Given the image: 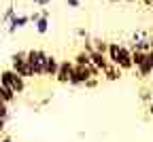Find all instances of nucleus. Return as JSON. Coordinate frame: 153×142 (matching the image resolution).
Wrapping results in <instances>:
<instances>
[{
  "label": "nucleus",
  "instance_id": "f257e3e1",
  "mask_svg": "<svg viewBox=\"0 0 153 142\" xmlns=\"http://www.w3.org/2000/svg\"><path fill=\"white\" fill-rule=\"evenodd\" d=\"M11 70L17 72L19 76H24V78H32L34 76L32 68L26 62V51H17V53L11 55Z\"/></svg>",
  "mask_w": 153,
  "mask_h": 142
},
{
  "label": "nucleus",
  "instance_id": "f03ea898",
  "mask_svg": "<svg viewBox=\"0 0 153 142\" xmlns=\"http://www.w3.org/2000/svg\"><path fill=\"white\" fill-rule=\"evenodd\" d=\"M45 57H47V53H45L43 49H30V51H26V62H28V66L32 68L34 76H43Z\"/></svg>",
  "mask_w": 153,
  "mask_h": 142
},
{
  "label": "nucleus",
  "instance_id": "7ed1b4c3",
  "mask_svg": "<svg viewBox=\"0 0 153 142\" xmlns=\"http://www.w3.org/2000/svg\"><path fill=\"white\" fill-rule=\"evenodd\" d=\"M72 70H74V64H72V59H64V62H60V66H57V72H55V81L57 83H62V85H68V81L72 76Z\"/></svg>",
  "mask_w": 153,
  "mask_h": 142
},
{
  "label": "nucleus",
  "instance_id": "20e7f679",
  "mask_svg": "<svg viewBox=\"0 0 153 142\" xmlns=\"http://www.w3.org/2000/svg\"><path fill=\"white\" fill-rule=\"evenodd\" d=\"M134 38V43H132V49H136V51H151L153 49V38L145 32V30H140V32H136L132 36Z\"/></svg>",
  "mask_w": 153,
  "mask_h": 142
},
{
  "label": "nucleus",
  "instance_id": "39448f33",
  "mask_svg": "<svg viewBox=\"0 0 153 142\" xmlns=\"http://www.w3.org/2000/svg\"><path fill=\"white\" fill-rule=\"evenodd\" d=\"M136 72H138L140 78H149L153 74V49L145 53V59L136 66Z\"/></svg>",
  "mask_w": 153,
  "mask_h": 142
},
{
  "label": "nucleus",
  "instance_id": "423d86ee",
  "mask_svg": "<svg viewBox=\"0 0 153 142\" xmlns=\"http://www.w3.org/2000/svg\"><path fill=\"white\" fill-rule=\"evenodd\" d=\"M117 66L121 72H128V70H132L134 66H132V53H130V49L128 47H123L121 45V49H119V55H117Z\"/></svg>",
  "mask_w": 153,
  "mask_h": 142
},
{
  "label": "nucleus",
  "instance_id": "0eeeda50",
  "mask_svg": "<svg viewBox=\"0 0 153 142\" xmlns=\"http://www.w3.org/2000/svg\"><path fill=\"white\" fill-rule=\"evenodd\" d=\"M89 78V72H87V66H74V70H72V76H70V81H68V85H72V87H81L85 81Z\"/></svg>",
  "mask_w": 153,
  "mask_h": 142
},
{
  "label": "nucleus",
  "instance_id": "6e6552de",
  "mask_svg": "<svg viewBox=\"0 0 153 142\" xmlns=\"http://www.w3.org/2000/svg\"><path fill=\"white\" fill-rule=\"evenodd\" d=\"M28 21H30L28 15H13V17L9 19V34H15L17 30H22Z\"/></svg>",
  "mask_w": 153,
  "mask_h": 142
},
{
  "label": "nucleus",
  "instance_id": "1a4fd4ad",
  "mask_svg": "<svg viewBox=\"0 0 153 142\" xmlns=\"http://www.w3.org/2000/svg\"><path fill=\"white\" fill-rule=\"evenodd\" d=\"M57 66H60V59L55 55H47L45 57V66H43V76H55Z\"/></svg>",
  "mask_w": 153,
  "mask_h": 142
},
{
  "label": "nucleus",
  "instance_id": "9d476101",
  "mask_svg": "<svg viewBox=\"0 0 153 142\" xmlns=\"http://www.w3.org/2000/svg\"><path fill=\"white\" fill-rule=\"evenodd\" d=\"M89 64H94L96 68L100 70V74H102V70L108 66V59H106V55L100 53V51H91V53H89Z\"/></svg>",
  "mask_w": 153,
  "mask_h": 142
},
{
  "label": "nucleus",
  "instance_id": "9b49d317",
  "mask_svg": "<svg viewBox=\"0 0 153 142\" xmlns=\"http://www.w3.org/2000/svg\"><path fill=\"white\" fill-rule=\"evenodd\" d=\"M11 89L15 93H24L26 91V78L19 76L17 72H13V78H11Z\"/></svg>",
  "mask_w": 153,
  "mask_h": 142
},
{
  "label": "nucleus",
  "instance_id": "f8f14e48",
  "mask_svg": "<svg viewBox=\"0 0 153 142\" xmlns=\"http://www.w3.org/2000/svg\"><path fill=\"white\" fill-rule=\"evenodd\" d=\"M119 49H121L119 43H108V49H106V59H108V64H117Z\"/></svg>",
  "mask_w": 153,
  "mask_h": 142
},
{
  "label": "nucleus",
  "instance_id": "ddd939ff",
  "mask_svg": "<svg viewBox=\"0 0 153 142\" xmlns=\"http://www.w3.org/2000/svg\"><path fill=\"white\" fill-rule=\"evenodd\" d=\"M102 74L106 76V81H117V78L121 76V70L115 66V64H108V66L102 70Z\"/></svg>",
  "mask_w": 153,
  "mask_h": 142
},
{
  "label": "nucleus",
  "instance_id": "4468645a",
  "mask_svg": "<svg viewBox=\"0 0 153 142\" xmlns=\"http://www.w3.org/2000/svg\"><path fill=\"white\" fill-rule=\"evenodd\" d=\"M15 98H17V93H15L13 89L4 87V85H0V100H2L4 104H11V102H15Z\"/></svg>",
  "mask_w": 153,
  "mask_h": 142
},
{
  "label": "nucleus",
  "instance_id": "2eb2a0df",
  "mask_svg": "<svg viewBox=\"0 0 153 142\" xmlns=\"http://www.w3.org/2000/svg\"><path fill=\"white\" fill-rule=\"evenodd\" d=\"M34 28H36V32L38 34H47L49 32V17H38L36 21H34Z\"/></svg>",
  "mask_w": 153,
  "mask_h": 142
},
{
  "label": "nucleus",
  "instance_id": "dca6fc26",
  "mask_svg": "<svg viewBox=\"0 0 153 142\" xmlns=\"http://www.w3.org/2000/svg\"><path fill=\"white\" fill-rule=\"evenodd\" d=\"M72 64H74V66H87V64H89V53H85V51H79V53L74 55Z\"/></svg>",
  "mask_w": 153,
  "mask_h": 142
},
{
  "label": "nucleus",
  "instance_id": "f3484780",
  "mask_svg": "<svg viewBox=\"0 0 153 142\" xmlns=\"http://www.w3.org/2000/svg\"><path fill=\"white\" fill-rule=\"evenodd\" d=\"M91 45H94V51H100V53L106 55V49H108V43H106V40L96 38V40H91Z\"/></svg>",
  "mask_w": 153,
  "mask_h": 142
},
{
  "label": "nucleus",
  "instance_id": "a211bd4d",
  "mask_svg": "<svg viewBox=\"0 0 153 142\" xmlns=\"http://www.w3.org/2000/svg\"><path fill=\"white\" fill-rule=\"evenodd\" d=\"M130 53H132V66L136 68L143 59H145V51H136V49H130Z\"/></svg>",
  "mask_w": 153,
  "mask_h": 142
},
{
  "label": "nucleus",
  "instance_id": "6ab92c4d",
  "mask_svg": "<svg viewBox=\"0 0 153 142\" xmlns=\"http://www.w3.org/2000/svg\"><path fill=\"white\" fill-rule=\"evenodd\" d=\"M98 83H100V76H89L83 85H85V89H94V87H98Z\"/></svg>",
  "mask_w": 153,
  "mask_h": 142
},
{
  "label": "nucleus",
  "instance_id": "aec40b11",
  "mask_svg": "<svg viewBox=\"0 0 153 142\" xmlns=\"http://www.w3.org/2000/svg\"><path fill=\"white\" fill-rule=\"evenodd\" d=\"M13 15H15V9H13V7H9V9H7V13H4V17H2V21H4V24H9V19H11Z\"/></svg>",
  "mask_w": 153,
  "mask_h": 142
},
{
  "label": "nucleus",
  "instance_id": "412c9836",
  "mask_svg": "<svg viewBox=\"0 0 153 142\" xmlns=\"http://www.w3.org/2000/svg\"><path fill=\"white\" fill-rule=\"evenodd\" d=\"M32 2H34L36 7H47V4L51 2V0H32Z\"/></svg>",
  "mask_w": 153,
  "mask_h": 142
},
{
  "label": "nucleus",
  "instance_id": "4be33fe9",
  "mask_svg": "<svg viewBox=\"0 0 153 142\" xmlns=\"http://www.w3.org/2000/svg\"><path fill=\"white\" fill-rule=\"evenodd\" d=\"M66 2H68V7H72V9L81 7V2H79V0H66Z\"/></svg>",
  "mask_w": 153,
  "mask_h": 142
},
{
  "label": "nucleus",
  "instance_id": "5701e85b",
  "mask_svg": "<svg viewBox=\"0 0 153 142\" xmlns=\"http://www.w3.org/2000/svg\"><path fill=\"white\" fill-rule=\"evenodd\" d=\"M76 34H79V36H81V38H87V36H89V34H87V32H85V30H83V28H81V30H76Z\"/></svg>",
  "mask_w": 153,
  "mask_h": 142
},
{
  "label": "nucleus",
  "instance_id": "b1692460",
  "mask_svg": "<svg viewBox=\"0 0 153 142\" xmlns=\"http://www.w3.org/2000/svg\"><path fill=\"white\" fill-rule=\"evenodd\" d=\"M28 17H30V21H36V19L41 17V13H32V15H28Z\"/></svg>",
  "mask_w": 153,
  "mask_h": 142
},
{
  "label": "nucleus",
  "instance_id": "393cba45",
  "mask_svg": "<svg viewBox=\"0 0 153 142\" xmlns=\"http://www.w3.org/2000/svg\"><path fill=\"white\" fill-rule=\"evenodd\" d=\"M4 125H7V119H0V132L4 129Z\"/></svg>",
  "mask_w": 153,
  "mask_h": 142
},
{
  "label": "nucleus",
  "instance_id": "a878e982",
  "mask_svg": "<svg viewBox=\"0 0 153 142\" xmlns=\"http://www.w3.org/2000/svg\"><path fill=\"white\" fill-rule=\"evenodd\" d=\"M145 2H147V4H153V0H145Z\"/></svg>",
  "mask_w": 153,
  "mask_h": 142
},
{
  "label": "nucleus",
  "instance_id": "bb28decb",
  "mask_svg": "<svg viewBox=\"0 0 153 142\" xmlns=\"http://www.w3.org/2000/svg\"><path fill=\"white\" fill-rule=\"evenodd\" d=\"M2 142H11V138H4V140H2Z\"/></svg>",
  "mask_w": 153,
  "mask_h": 142
},
{
  "label": "nucleus",
  "instance_id": "cd10ccee",
  "mask_svg": "<svg viewBox=\"0 0 153 142\" xmlns=\"http://www.w3.org/2000/svg\"><path fill=\"white\" fill-rule=\"evenodd\" d=\"M149 89H151V91H153V83H151V87H149Z\"/></svg>",
  "mask_w": 153,
  "mask_h": 142
},
{
  "label": "nucleus",
  "instance_id": "c85d7f7f",
  "mask_svg": "<svg viewBox=\"0 0 153 142\" xmlns=\"http://www.w3.org/2000/svg\"><path fill=\"white\" fill-rule=\"evenodd\" d=\"M119 2H121V0H119Z\"/></svg>",
  "mask_w": 153,
  "mask_h": 142
},
{
  "label": "nucleus",
  "instance_id": "c756f323",
  "mask_svg": "<svg viewBox=\"0 0 153 142\" xmlns=\"http://www.w3.org/2000/svg\"><path fill=\"white\" fill-rule=\"evenodd\" d=\"M151 38H153V36H151Z\"/></svg>",
  "mask_w": 153,
  "mask_h": 142
}]
</instances>
